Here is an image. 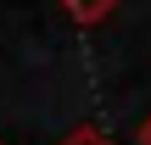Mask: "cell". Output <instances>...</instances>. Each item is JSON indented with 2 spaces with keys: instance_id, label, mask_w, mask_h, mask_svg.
Wrapping results in <instances>:
<instances>
[{
  "instance_id": "4",
  "label": "cell",
  "mask_w": 151,
  "mask_h": 145,
  "mask_svg": "<svg viewBox=\"0 0 151 145\" xmlns=\"http://www.w3.org/2000/svg\"><path fill=\"white\" fill-rule=\"evenodd\" d=\"M0 145H6V140H0Z\"/></svg>"
},
{
  "instance_id": "3",
  "label": "cell",
  "mask_w": 151,
  "mask_h": 145,
  "mask_svg": "<svg viewBox=\"0 0 151 145\" xmlns=\"http://www.w3.org/2000/svg\"><path fill=\"white\" fill-rule=\"evenodd\" d=\"M140 145H151V117H146V129H140Z\"/></svg>"
},
{
  "instance_id": "2",
  "label": "cell",
  "mask_w": 151,
  "mask_h": 145,
  "mask_svg": "<svg viewBox=\"0 0 151 145\" xmlns=\"http://www.w3.org/2000/svg\"><path fill=\"white\" fill-rule=\"evenodd\" d=\"M62 145H112V140H106L101 129H73V134H67Z\"/></svg>"
},
{
  "instance_id": "1",
  "label": "cell",
  "mask_w": 151,
  "mask_h": 145,
  "mask_svg": "<svg viewBox=\"0 0 151 145\" xmlns=\"http://www.w3.org/2000/svg\"><path fill=\"white\" fill-rule=\"evenodd\" d=\"M112 6H118V0H62V11H67L73 22H84V28L101 22V17H112Z\"/></svg>"
}]
</instances>
